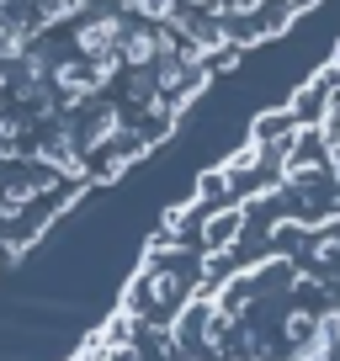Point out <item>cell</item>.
I'll return each instance as SVG.
<instances>
[]
</instances>
